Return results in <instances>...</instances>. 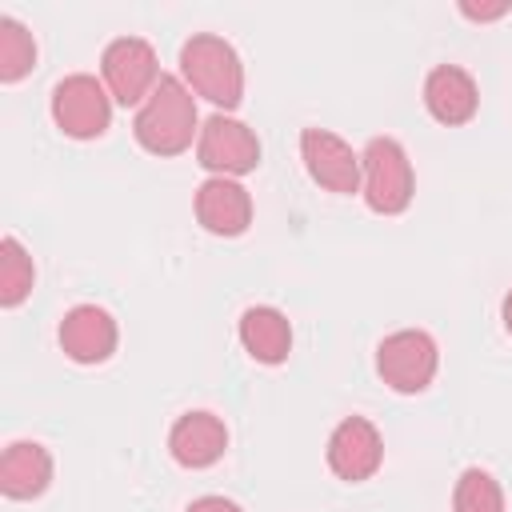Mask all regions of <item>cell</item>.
I'll use <instances>...</instances> for the list:
<instances>
[{"instance_id": "7a4b0ae2", "label": "cell", "mask_w": 512, "mask_h": 512, "mask_svg": "<svg viewBox=\"0 0 512 512\" xmlns=\"http://www.w3.org/2000/svg\"><path fill=\"white\" fill-rule=\"evenodd\" d=\"M180 80L216 104V112H232L244 100V64L240 52L216 32H192L180 44Z\"/></svg>"}, {"instance_id": "e0dca14e", "label": "cell", "mask_w": 512, "mask_h": 512, "mask_svg": "<svg viewBox=\"0 0 512 512\" xmlns=\"http://www.w3.org/2000/svg\"><path fill=\"white\" fill-rule=\"evenodd\" d=\"M36 68V40L16 16H0V80L16 84Z\"/></svg>"}, {"instance_id": "3957f363", "label": "cell", "mask_w": 512, "mask_h": 512, "mask_svg": "<svg viewBox=\"0 0 512 512\" xmlns=\"http://www.w3.org/2000/svg\"><path fill=\"white\" fill-rule=\"evenodd\" d=\"M360 196L376 216L408 212L416 196V172L396 136H372L360 152Z\"/></svg>"}, {"instance_id": "4fadbf2b", "label": "cell", "mask_w": 512, "mask_h": 512, "mask_svg": "<svg viewBox=\"0 0 512 512\" xmlns=\"http://www.w3.org/2000/svg\"><path fill=\"white\" fill-rule=\"evenodd\" d=\"M424 108L436 124L460 128L480 112V88L468 68L460 64H436L424 76Z\"/></svg>"}, {"instance_id": "9c48e42d", "label": "cell", "mask_w": 512, "mask_h": 512, "mask_svg": "<svg viewBox=\"0 0 512 512\" xmlns=\"http://www.w3.org/2000/svg\"><path fill=\"white\" fill-rule=\"evenodd\" d=\"M300 160L324 192H336V196L360 192V152H352V144L344 136H336L328 128H304Z\"/></svg>"}, {"instance_id": "8fae6325", "label": "cell", "mask_w": 512, "mask_h": 512, "mask_svg": "<svg viewBox=\"0 0 512 512\" xmlns=\"http://www.w3.org/2000/svg\"><path fill=\"white\" fill-rule=\"evenodd\" d=\"M192 208H196V220L204 232L212 236H244L248 224H252V192L240 184V180H228V176H208L196 196H192Z\"/></svg>"}, {"instance_id": "d6986e66", "label": "cell", "mask_w": 512, "mask_h": 512, "mask_svg": "<svg viewBox=\"0 0 512 512\" xmlns=\"http://www.w3.org/2000/svg\"><path fill=\"white\" fill-rule=\"evenodd\" d=\"M456 12H460L464 20H472V24H488V20H500V16H508V12H512V0H492V4L460 0V4H456Z\"/></svg>"}, {"instance_id": "5bb4252c", "label": "cell", "mask_w": 512, "mask_h": 512, "mask_svg": "<svg viewBox=\"0 0 512 512\" xmlns=\"http://www.w3.org/2000/svg\"><path fill=\"white\" fill-rule=\"evenodd\" d=\"M52 484V452L40 440H12L0 456V492L8 500H36Z\"/></svg>"}, {"instance_id": "8992f818", "label": "cell", "mask_w": 512, "mask_h": 512, "mask_svg": "<svg viewBox=\"0 0 512 512\" xmlns=\"http://www.w3.org/2000/svg\"><path fill=\"white\" fill-rule=\"evenodd\" d=\"M436 368H440V348L424 328H400L376 344V372L400 396L424 392L436 380Z\"/></svg>"}, {"instance_id": "ac0fdd59", "label": "cell", "mask_w": 512, "mask_h": 512, "mask_svg": "<svg viewBox=\"0 0 512 512\" xmlns=\"http://www.w3.org/2000/svg\"><path fill=\"white\" fill-rule=\"evenodd\" d=\"M452 512H504V488L484 468H464L452 488Z\"/></svg>"}, {"instance_id": "5b68a950", "label": "cell", "mask_w": 512, "mask_h": 512, "mask_svg": "<svg viewBox=\"0 0 512 512\" xmlns=\"http://www.w3.org/2000/svg\"><path fill=\"white\" fill-rule=\"evenodd\" d=\"M260 136L236 120L232 112H212L204 124H200V136H196V164L212 176H228V180H240L248 172L260 168Z\"/></svg>"}, {"instance_id": "ffe728a7", "label": "cell", "mask_w": 512, "mask_h": 512, "mask_svg": "<svg viewBox=\"0 0 512 512\" xmlns=\"http://www.w3.org/2000/svg\"><path fill=\"white\" fill-rule=\"evenodd\" d=\"M184 512H244L236 500H228V496H196Z\"/></svg>"}, {"instance_id": "52a82bcc", "label": "cell", "mask_w": 512, "mask_h": 512, "mask_svg": "<svg viewBox=\"0 0 512 512\" xmlns=\"http://www.w3.org/2000/svg\"><path fill=\"white\" fill-rule=\"evenodd\" d=\"M48 108H52V124L68 140H96L112 124V96L104 80H96L92 72H72L56 80Z\"/></svg>"}, {"instance_id": "7c38bea8", "label": "cell", "mask_w": 512, "mask_h": 512, "mask_svg": "<svg viewBox=\"0 0 512 512\" xmlns=\"http://www.w3.org/2000/svg\"><path fill=\"white\" fill-rule=\"evenodd\" d=\"M168 452H172V460L180 468H192V472L212 468L228 452V424L208 408H192V412L172 420Z\"/></svg>"}, {"instance_id": "2e32d148", "label": "cell", "mask_w": 512, "mask_h": 512, "mask_svg": "<svg viewBox=\"0 0 512 512\" xmlns=\"http://www.w3.org/2000/svg\"><path fill=\"white\" fill-rule=\"evenodd\" d=\"M32 284H36L32 252L16 236H4L0 240V304L4 308H20L32 296Z\"/></svg>"}, {"instance_id": "44dd1931", "label": "cell", "mask_w": 512, "mask_h": 512, "mask_svg": "<svg viewBox=\"0 0 512 512\" xmlns=\"http://www.w3.org/2000/svg\"><path fill=\"white\" fill-rule=\"evenodd\" d=\"M500 320H504V332L512 336V288H508L504 300H500Z\"/></svg>"}, {"instance_id": "9a60e30c", "label": "cell", "mask_w": 512, "mask_h": 512, "mask_svg": "<svg viewBox=\"0 0 512 512\" xmlns=\"http://www.w3.org/2000/svg\"><path fill=\"white\" fill-rule=\"evenodd\" d=\"M236 336L244 344V352L256 360V364H284L288 352H292V320L272 308V304H252L240 312V324H236Z\"/></svg>"}, {"instance_id": "ba28073f", "label": "cell", "mask_w": 512, "mask_h": 512, "mask_svg": "<svg viewBox=\"0 0 512 512\" xmlns=\"http://www.w3.org/2000/svg\"><path fill=\"white\" fill-rule=\"evenodd\" d=\"M328 468L336 480H348V484H360V480H372L384 464V436L380 428L368 420V416H344L332 436H328Z\"/></svg>"}, {"instance_id": "6da1fadb", "label": "cell", "mask_w": 512, "mask_h": 512, "mask_svg": "<svg viewBox=\"0 0 512 512\" xmlns=\"http://www.w3.org/2000/svg\"><path fill=\"white\" fill-rule=\"evenodd\" d=\"M132 136L152 156H180V152H188L192 140L200 136V112H196L192 88L180 76L164 72L160 84L152 88V96L136 108Z\"/></svg>"}, {"instance_id": "277c9868", "label": "cell", "mask_w": 512, "mask_h": 512, "mask_svg": "<svg viewBox=\"0 0 512 512\" xmlns=\"http://www.w3.org/2000/svg\"><path fill=\"white\" fill-rule=\"evenodd\" d=\"M160 76L164 72H160L156 48L144 36H116L100 52V80H104L112 104L140 108L152 96V88L160 84Z\"/></svg>"}, {"instance_id": "30bf717a", "label": "cell", "mask_w": 512, "mask_h": 512, "mask_svg": "<svg viewBox=\"0 0 512 512\" xmlns=\"http://www.w3.org/2000/svg\"><path fill=\"white\" fill-rule=\"evenodd\" d=\"M56 340H60V352L72 364H104L120 344V328H116V316L108 308L76 304V308L64 312V320L56 328Z\"/></svg>"}]
</instances>
